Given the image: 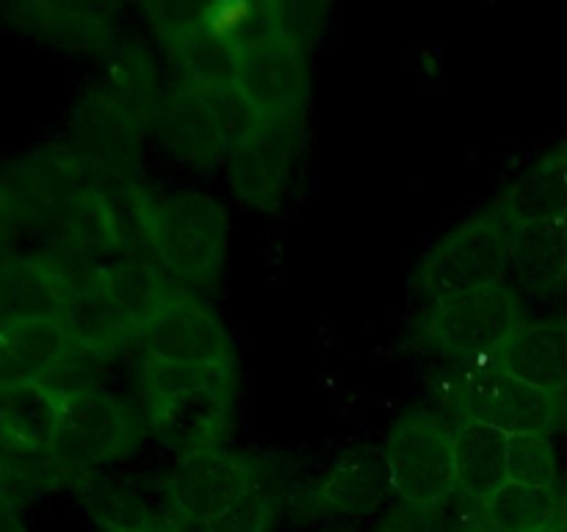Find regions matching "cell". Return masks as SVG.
I'll use <instances>...</instances> for the list:
<instances>
[{
  "label": "cell",
  "instance_id": "obj_1",
  "mask_svg": "<svg viewBox=\"0 0 567 532\" xmlns=\"http://www.w3.org/2000/svg\"><path fill=\"white\" fill-rule=\"evenodd\" d=\"M142 219L155 264L188 286H208L227 258L230 225L214 197L199 192L142 194Z\"/></svg>",
  "mask_w": 567,
  "mask_h": 532
},
{
  "label": "cell",
  "instance_id": "obj_2",
  "mask_svg": "<svg viewBox=\"0 0 567 532\" xmlns=\"http://www.w3.org/2000/svg\"><path fill=\"white\" fill-rule=\"evenodd\" d=\"M147 421L164 447L183 458L216 449L230 427L233 375H210L147 358L144 364Z\"/></svg>",
  "mask_w": 567,
  "mask_h": 532
},
{
  "label": "cell",
  "instance_id": "obj_3",
  "mask_svg": "<svg viewBox=\"0 0 567 532\" xmlns=\"http://www.w3.org/2000/svg\"><path fill=\"white\" fill-rule=\"evenodd\" d=\"M520 310L524 305L515 288L502 280L435 299L421 332L432 349L449 358H474L480 364H491L502 355L513 332L524 325Z\"/></svg>",
  "mask_w": 567,
  "mask_h": 532
},
{
  "label": "cell",
  "instance_id": "obj_4",
  "mask_svg": "<svg viewBox=\"0 0 567 532\" xmlns=\"http://www.w3.org/2000/svg\"><path fill=\"white\" fill-rule=\"evenodd\" d=\"M252 105L236 86L183 83L164 111V133L181 158L197 166L230 161L233 150L255 122Z\"/></svg>",
  "mask_w": 567,
  "mask_h": 532
},
{
  "label": "cell",
  "instance_id": "obj_5",
  "mask_svg": "<svg viewBox=\"0 0 567 532\" xmlns=\"http://www.w3.org/2000/svg\"><path fill=\"white\" fill-rule=\"evenodd\" d=\"M385 463L391 488L408 508L435 510L457 491L454 430L437 416L415 410L388 432Z\"/></svg>",
  "mask_w": 567,
  "mask_h": 532
},
{
  "label": "cell",
  "instance_id": "obj_6",
  "mask_svg": "<svg viewBox=\"0 0 567 532\" xmlns=\"http://www.w3.org/2000/svg\"><path fill=\"white\" fill-rule=\"evenodd\" d=\"M509 269V225L496 205L449 233L421 260L415 283L432 299L502 283Z\"/></svg>",
  "mask_w": 567,
  "mask_h": 532
},
{
  "label": "cell",
  "instance_id": "obj_7",
  "mask_svg": "<svg viewBox=\"0 0 567 532\" xmlns=\"http://www.w3.org/2000/svg\"><path fill=\"white\" fill-rule=\"evenodd\" d=\"M305 147V122L297 116H255L230 155V181L255 208H277L297 175Z\"/></svg>",
  "mask_w": 567,
  "mask_h": 532
},
{
  "label": "cell",
  "instance_id": "obj_8",
  "mask_svg": "<svg viewBox=\"0 0 567 532\" xmlns=\"http://www.w3.org/2000/svg\"><path fill=\"white\" fill-rule=\"evenodd\" d=\"M138 341L144 355L161 364L233 375V347L225 325L186 291H177L144 321Z\"/></svg>",
  "mask_w": 567,
  "mask_h": 532
},
{
  "label": "cell",
  "instance_id": "obj_9",
  "mask_svg": "<svg viewBox=\"0 0 567 532\" xmlns=\"http://www.w3.org/2000/svg\"><path fill=\"white\" fill-rule=\"evenodd\" d=\"M236 89L258 116L302 114L308 61L288 22L247 39L238 48Z\"/></svg>",
  "mask_w": 567,
  "mask_h": 532
},
{
  "label": "cell",
  "instance_id": "obj_10",
  "mask_svg": "<svg viewBox=\"0 0 567 532\" xmlns=\"http://www.w3.org/2000/svg\"><path fill=\"white\" fill-rule=\"evenodd\" d=\"M460 410H463V419L482 421L507 436H520V432L548 436L567 416L565 397L518 380L507 369H502L498 360L476 364L474 369H468L463 391H460Z\"/></svg>",
  "mask_w": 567,
  "mask_h": 532
},
{
  "label": "cell",
  "instance_id": "obj_11",
  "mask_svg": "<svg viewBox=\"0 0 567 532\" xmlns=\"http://www.w3.org/2000/svg\"><path fill=\"white\" fill-rule=\"evenodd\" d=\"M53 458L64 466H103L122 458L138 438L136 416L100 386L61 393Z\"/></svg>",
  "mask_w": 567,
  "mask_h": 532
},
{
  "label": "cell",
  "instance_id": "obj_12",
  "mask_svg": "<svg viewBox=\"0 0 567 532\" xmlns=\"http://www.w3.org/2000/svg\"><path fill=\"white\" fill-rule=\"evenodd\" d=\"M255 488L260 482L252 466L216 447L186 454L172 474L166 497L175 521H214L244 502Z\"/></svg>",
  "mask_w": 567,
  "mask_h": 532
},
{
  "label": "cell",
  "instance_id": "obj_13",
  "mask_svg": "<svg viewBox=\"0 0 567 532\" xmlns=\"http://www.w3.org/2000/svg\"><path fill=\"white\" fill-rule=\"evenodd\" d=\"M64 325L75 347L105 358L138 338V321L120 299L109 280L105 264L83 269L72 277L70 303L64 308Z\"/></svg>",
  "mask_w": 567,
  "mask_h": 532
},
{
  "label": "cell",
  "instance_id": "obj_14",
  "mask_svg": "<svg viewBox=\"0 0 567 532\" xmlns=\"http://www.w3.org/2000/svg\"><path fill=\"white\" fill-rule=\"evenodd\" d=\"M59 438V399L42 386L0 388V449L6 460L53 458Z\"/></svg>",
  "mask_w": 567,
  "mask_h": 532
},
{
  "label": "cell",
  "instance_id": "obj_15",
  "mask_svg": "<svg viewBox=\"0 0 567 532\" xmlns=\"http://www.w3.org/2000/svg\"><path fill=\"white\" fill-rule=\"evenodd\" d=\"M70 349L61 316L0 321V388L42 382Z\"/></svg>",
  "mask_w": 567,
  "mask_h": 532
},
{
  "label": "cell",
  "instance_id": "obj_16",
  "mask_svg": "<svg viewBox=\"0 0 567 532\" xmlns=\"http://www.w3.org/2000/svg\"><path fill=\"white\" fill-rule=\"evenodd\" d=\"M72 275L48 255L3 260L0 264V321L64 316Z\"/></svg>",
  "mask_w": 567,
  "mask_h": 532
},
{
  "label": "cell",
  "instance_id": "obj_17",
  "mask_svg": "<svg viewBox=\"0 0 567 532\" xmlns=\"http://www.w3.org/2000/svg\"><path fill=\"white\" fill-rule=\"evenodd\" d=\"M496 360L518 380L567 397V316L524 321Z\"/></svg>",
  "mask_w": 567,
  "mask_h": 532
},
{
  "label": "cell",
  "instance_id": "obj_18",
  "mask_svg": "<svg viewBox=\"0 0 567 532\" xmlns=\"http://www.w3.org/2000/svg\"><path fill=\"white\" fill-rule=\"evenodd\" d=\"M509 269L529 291L567 286V216L509 227Z\"/></svg>",
  "mask_w": 567,
  "mask_h": 532
},
{
  "label": "cell",
  "instance_id": "obj_19",
  "mask_svg": "<svg viewBox=\"0 0 567 532\" xmlns=\"http://www.w3.org/2000/svg\"><path fill=\"white\" fill-rule=\"evenodd\" d=\"M493 205L509 227L567 216V142L540 155Z\"/></svg>",
  "mask_w": 567,
  "mask_h": 532
},
{
  "label": "cell",
  "instance_id": "obj_20",
  "mask_svg": "<svg viewBox=\"0 0 567 532\" xmlns=\"http://www.w3.org/2000/svg\"><path fill=\"white\" fill-rule=\"evenodd\" d=\"M507 432L482 421L463 419L454 430L457 488L465 497L485 504L498 488L507 485Z\"/></svg>",
  "mask_w": 567,
  "mask_h": 532
},
{
  "label": "cell",
  "instance_id": "obj_21",
  "mask_svg": "<svg viewBox=\"0 0 567 532\" xmlns=\"http://www.w3.org/2000/svg\"><path fill=\"white\" fill-rule=\"evenodd\" d=\"M169 48L188 83L199 86H236L238 44L205 22L203 9L188 20L175 22Z\"/></svg>",
  "mask_w": 567,
  "mask_h": 532
},
{
  "label": "cell",
  "instance_id": "obj_22",
  "mask_svg": "<svg viewBox=\"0 0 567 532\" xmlns=\"http://www.w3.org/2000/svg\"><path fill=\"white\" fill-rule=\"evenodd\" d=\"M391 485L385 454L374 449H354L336 463L321 485V502L336 513H371L380 504L382 491Z\"/></svg>",
  "mask_w": 567,
  "mask_h": 532
},
{
  "label": "cell",
  "instance_id": "obj_23",
  "mask_svg": "<svg viewBox=\"0 0 567 532\" xmlns=\"http://www.w3.org/2000/svg\"><path fill=\"white\" fill-rule=\"evenodd\" d=\"M485 519L496 532H546L563 519L559 491L507 482L485 502Z\"/></svg>",
  "mask_w": 567,
  "mask_h": 532
},
{
  "label": "cell",
  "instance_id": "obj_24",
  "mask_svg": "<svg viewBox=\"0 0 567 532\" xmlns=\"http://www.w3.org/2000/svg\"><path fill=\"white\" fill-rule=\"evenodd\" d=\"M507 480L529 488L557 491L559 466L551 438L543 432H520L509 436L507 443Z\"/></svg>",
  "mask_w": 567,
  "mask_h": 532
},
{
  "label": "cell",
  "instance_id": "obj_25",
  "mask_svg": "<svg viewBox=\"0 0 567 532\" xmlns=\"http://www.w3.org/2000/svg\"><path fill=\"white\" fill-rule=\"evenodd\" d=\"M0 532H25L17 504L6 502V499H0Z\"/></svg>",
  "mask_w": 567,
  "mask_h": 532
},
{
  "label": "cell",
  "instance_id": "obj_26",
  "mask_svg": "<svg viewBox=\"0 0 567 532\" xmlns=\"http://www.w3.org/2000/svg\"><path fill=\"white\" fill-rule=\"evenodd\" d=\"M169 532H219V530H216L214 521L183 519V521H172V530Z\"/></svg>",
  "mask_w": 567,
  "mask_h": 532
},
{
  "label": "cell",
  "instance_id": "obj_27",
  "mask_svg": "<svg viewBox=\"0 0 567 532\" xmlns=\"http://www.w3.org/2000/svg\"><path fill=\"white\" fill-rule=\"evenodd\" d=\"M111 532H161V530H155V526H133V524H127V526H114V530Z\"/></svg>",
  "mask_w": 567,
  "mask_h": 532
},
{
  "label": "cell",
  "instance_id": "obj_28",
  "mask_svg": "<svg viewBox=\"0 0 567 532\" xmlns=\"http://www.w3.org/2000/svg\"><path fill=\"white\" fill-rule=\"evenodd\" d=\"M548 532H567V519H559Z\"/></svg>",
  "mask_w": 567,
  "mask_h": 532
},
{
  "label": "cell",
  "instance_id": "obj_29",
  "mask_svg": "<svg viewBox=\"0 0 567 532\" xmlns=\"http://www.w3.org/2000/svg\"><path fill=\"white\" fill-rule=\"evenodd\" d=\"M559 502H563V519H567V493L565 497H559Z\"/></svg>",
  "mask_w": 567,
  "mask_h": 532
},
{
  "label": "cell",
  "instance_id": "obj_30",
  "mask_svg": "<svg viewBox=\"0 0 567 532\" xmlns=\"http://www.w3.org/2000/svg\"><path fill=\"white\" fill-rule=\"evenodd\" d=\"M546 532H548V530H546Z\"/></svg>",
  "mask_w": 567,
  "mask_h": 532
}]
</instances>
